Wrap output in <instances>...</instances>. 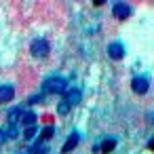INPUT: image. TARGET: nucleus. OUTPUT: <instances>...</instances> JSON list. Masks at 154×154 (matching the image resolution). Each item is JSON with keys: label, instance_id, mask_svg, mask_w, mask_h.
I'll use <instances>...</instances> for the list:
<instances>
[{"label": "nucleus", "instance_id": "obj_1", "mask_svg": "<svg viewBox=\"0 0 154 154\" xmlns=\"http://www.w3.org/2000/svg\"><path fill=\"white\" fill-rule=\"evenodd\" d=\"M66 78H61V76H53V78H47L45 80V85H42V91L45 93H61V91H66Z\"/></svg>", "mask_w": 154, "mask_h": 154}, {"label": "nucleus", "instance_id": "obj_2", "mask_svg": "<svg viewBox=\"0 0 154 154\" xmlns=\"http://www.w3.org/2000/svg\"><path fill=\"white\" fill-rule=\"evenodd\" d=\"M30 51H32L34 57H47V55H49V42L42 40V38H36V40L32 42Z\"/></svg>", "mask_w": 154, "mask_h": 154}, {"label": "nucleus", "instance_id": "obj_3", "mask_svg": "<svg viewBox=\"0 0 154 154\" xmlns=\"http://www.w3.org/2000/svg\"><path fill=\"white\" fill-rule=\"evenodd\" d=\"M131 87H133V91H135L137 95H143V93H148L150 82H148V78H146V76H135V78H133V82H131Z\"/></svg>", "mask_w": 154, "mask_h": 154}, {"label": "nucleus", "instance_id": "obj_4", "mask_svg": "<svg viewBox=\"0 0 154 154\" xmlns=\"http://www.w3.org/2000/svg\"><path fill=\"white\" fill-rule=\"evenodd\" d=\"M112 11H114V17H116V19H127V17L131 15V7H127L125 2H116V5L112 7Z\"/></svg>", "mask_w": 154, "mask_h": 154}, {"label": "nucleus", "instance_id": "obj_5", "mask_svg": "<svg viewBox=\"0 0 154 154\" xmlns=\"http://www.w3.org/2000/svg\"><path fill=\"white\" fill-rule=\"evenodd\" d=\"M15 97V89L11 85H0V103H9Z\"/></svg>", "mask_w": 154, "mask_h": 154}, {"label": "nucleus", "instance_id": "obj_6", "mask_svg": "<svg viewBox=\"0 0 154 154\" xmlns=\"http://www.w3.org/2000/svg\"><path fill=\"white\" fill-rule=\"evenodd\" d=\"M108 55H110L112 59H116V61H118V59H122V57H125V47H122L120 42H112V45L108 47Z\"/></svg>", "mask_w": 154, "mask_h": 154}, {"label": "nucleus", "instance_id": "obj_7", "mask_svg": "<svg viewBox=\"0 0 154 154\" xmlns=\"http://www.w3.org/2000/svg\"><path fill=\"white\" fill-rule=\"evenodd\" d=\"M82 99V93L76 89V87H72V89H66V101L70 103V106H74V103H78Z\"/></svg>", "mask_w": 154, "mask_h": 154}, {"label": "nucleus", "instance_id": "obj_8", "mask_svg": "<svg viewBox=\"0 0 154 154\" xmlns=\"http://www.w3.org/2000/svg\"><path fill=\"white\" fill-rule=\"evenodd\" d=\"M78 143H80V135H78V133H72V135L68 137V141L63 143V150H61V152H72Z\"/></svg>", "mask_w": 154, "mask_h": 154}, {"label": "nucleus", "instance_id": "obj_9", "mask_svg": "<svg viewBox=\"0 0 154 154\" xmlns=\"http://www.w3.org/2000/svg\"><path fill=\"white\" fill-rule=\"evenodd\" d=\"M21 122H23L26 129H28V127H36V114H34V112H23V114H21Z\"/></svg>", "mask_w": 154, "mask_h": 154}, {"label": "nucleus", "instance_id": "obj_10", "mask_svg": "<svg viewBox=\"0 0 154 154\" xmlns=\"http://www.w3.org/2000/svg\"><path fill=\"white\" fill-rule=\"evenodd\" d=\"M114 148H116V139H106V141L101 143V152H103V154H110Z\"/></svg>", "mask_w": 154, "mask_h": 154}, {"label": "nucleus", "instance_id": "obj_11", "mask_svg": "<svg viewBox=\"0 0 154 154\" xmlns=\"http://www.w3.org/2000/svg\"><path fill=\"white\" fill-rule=\"evenodd\" d=\"M5 135H7V139H15V137H17V129H15V125H9L7 131H5Z\"/></svg>", "mask_w": 154, "mask_h": 154}, {"label": "nucleus", "instance_id": "obj_12", "mask_svg": "<svg viewBox=\"0 0 154 154\" xmlns=\"http://www.w3.org/2000/svg\"><path fill=\"white\" fill-rule=\"evenodd\" d=\"M47 152H49V150H47V146H42V141L32 148V154H47Z\"/></svg>", "mask_w": 154, "mask_h": 154}, {"label": "nucleus", "instance_id": "obj_13", "mask_svg": "<svg viewBox=\"0 0 154 154\" xmlns=\"http://www.w3.org/2000/svg\"><path fill=\"white\" fill-rule=\"evenodd\" d=\"M19 114H21V110H19V108H13V110H11V114H9L11 125H15V122H17V116H19Z\"/></svg>", "mask_w": 154, "mask_h": 154}, {"label": "nucleus", "instance_id": "obj_14", "mask_svg": "<svg viewBox=\"0 0 154 154\" xmlns=\"http://www.w3.org/2000/svg\"><path fill=\"white\" fill-rule=\"evenodd\" d=\"M57 112H59V114H68V112H70V103H68V101H61V103L57 106Z\"/></svg>", "mask_w": 154, "mask_h": 154}, {"label": "nucleus", "instance_id": "obj_15", "mask_svg": "<svg viewBox=\"0 0 154 154\" xmlns=\"http://www.w3.org/2000/svg\"><path fill=\"white\" fill-rule=\"evenodd\" d=\"M34 135H36V127H28V129L23 131V137H26V139H34Z\"/></svg>", "mask_w": 154, "mask_h": 154}, {"label": "nucleus", "instance_id": "obj_16", "mask_svg": "<svg viewBox=\"0 0 154 154\" xmlns=\"http://www.w3.org/2000/svg\"><path fill=\"white\" fill-rule=\"evenodd\" d=\"M40 137H42V139H51V137H53V127H47V129L42 131Z\"/></svg>", "mask_w": 154, "mask_h": 154}, {"label": "nucleus", "instance_id": "obj_17", "mask_svg": "<svg viewBox=\"0 0 154 154\" xmlns=\"http://www.w3.org/2000/svg\"><path fill=\"white\" fill-rule=\"evenodd\" d=\"M5 139H7V135H5V131H2V129H0V143H2Z\"/></svg>", "mask_w": 154, "mask_h": 154}, {"label": "nucleus", "instance_id": "obj_18", "mask_svg": "<svg viewBox=\"0 0 154 154\" xmlns=\"http://www.w3.org/2000/svg\"><path fill=\"white\" fill-rule=\"evenodd\" d=\"M148 148H150V150H154V137L150 139V143H148Z\"/></svg>", "mask_w": 154, "mask_h": 154}]
</instances>
